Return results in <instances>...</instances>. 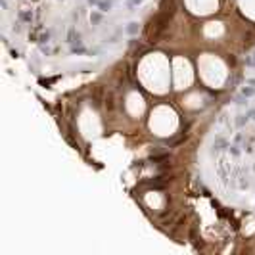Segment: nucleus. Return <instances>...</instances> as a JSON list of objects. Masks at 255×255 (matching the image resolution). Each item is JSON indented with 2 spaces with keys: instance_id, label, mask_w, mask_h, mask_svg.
<instances>
[{
  "instance_id": "nucleus-1",
  "label": "nucleus",
  "mask_w": 255,
  "mask_h": 255,
  "mask_svg": "<svg viewBox=\"0 0 255 255\" xmlns=\"http://www.w3.org/2000/svg\"><path fill=\"white\" fill-rule=\"evenodd\" d=\"M173 13L174 12H171V10H159L154 17H152V21H150V27H148V40L150 42H159V39L163 36V33L167 31V27H169V21H171V17H173Z\"/></svg>"
},
{
  "instance_id": "nucleus-2",
  "label": "nucleus",
  "mask_w": 255,
  "mask_h": 255,
  "mask_svg": "<svg viewBox=\"0 0 255 255\" xmlns=\"http://www.w3.org/2000/svg\"><path fill=\"white\" fill-rule=\"evenodd\" d=\"M65 40H67L71 46H81V44H83V40H81V33H79L73 25L67 29V36H65Z\"/></svg>"
},
{
  "instance_id": "nucleus-3",
  "label": "nucleus",
  "mask_w": 255,
  "mask_h": 255,
  "mask_svg": "<svg viewBox=\"0 0 255 255\" xmlns=\"http://www.w3.org/2000/svg\"><path fill=\"white\" fill-rule=\"evenodd\" d=\"M104 88L98 84V86H94V94H92V102H94V106L96 107H100L102 106V102H104Z\"/></svg>"
},
{
  "instance_id": "nucleus-4",
  "label": "nucleus",
  "mask_w": 255,
  "mask_h": 255,
  "mask_svg": "<svg viewBox=\"0 0 255 255\" xmlns=\"http://www.w3.org/2000/svg\"><path fill=\"white\" fill-rule=\"evenodd\" d=\"M224 148H228V140L224 136H217L215 142H213V152H221Z\"/></svg>"
},
{
  "instance_id": "nucleus-5",
  "label": "nucleus",
  "mask_w": 255,
  "mask_h": 255,
  "mask_svg": "<svg viewBox=\"0 0 255 255\" xmlns=\"http://www.w3.org/2000/svg\"><path fill=\"white\" fill-rule=\"evenodd\" d=\"M138 31H140V23H138V21H130V23H127V27H125V33L129 36H136Z\"/></svg>"
},
{
  "instance_id": "nucleus-6",
  "label": "nucleus",
  "mask_w": 255,
  "mask_h": 255,
  "mask_svg": "<svg viewBox=\"0 0 255 255\" xmlns=\"http://www.w3.org/2000/svg\"><path fill=\"white\" fill-rule=\"evenodd\" d=\"M17 17H19V21H23V23H31V21L35 19V16H33L31 10H19Z\"/></svg>"
},
{
  "instance_id": "nucleus-7",
  "label": "nucleus",
  "mask_w": 255,
  "mask_h": 255,
  "mask_svg": "<svg viewBox=\"0 0 255 255\" xmlns=\"http://www.w3.org/2000/svg\"><path fill=\"white\" fill-rule=\"evenodd\" d=\"M113 6H115V0H102V2H98V10L106 13V12H111Z\"/></svg>"
},
{
  "instance_id": "nucleus-8",
  "label": "nucleus",
  "mask_w": 255,
  "mask_h": 255,
  "mask_svg": "<svg viewBox=\"0 0 255 255\" xmlns=\"http://www.w3.org/2000/svg\"><path fill=\"white\" fill-rule=\"evenodd\" d=\"M104 106L107 111H111V109L115 107V96H113V92H107L106 94V98H104Z\"/></svg>"
},
{
  "instance_id": "nucleus-9",
  "label": "nucleus",
  "mask_w": 255,
  "mask_h": 255,
  "mask_svg": "<svg viewBox=\"0 0 255 255\" xmlns=\"http://www.w3.org/2000/svg\"><path fill=\"white\" fill-rule=\"evenodd\" d=\"M247 121H249V115H247V113H240V115H236V127H238V129H244Z\"/></svg>"
},
{
  "instance_id": "nucleus-10",
  "label": "nucleus",
  "mask_w": 255,
  "mask_h": 255,
  "mask_svg": "<svg viewBox=\"0 0 255 255\" xmlns=\"http://www.w3.org/2000/svg\"><path fill=\"white\" fill-rule=\"evenodd\" d=\"M102 13H104V12H96V10L90 13V23H92V25L102 23V19H104V16H102Z\"/></svg>"
},
{
  "instance_id": "nucleus-11",
  "label": "nucleus",
  "mask_w": 255,
  "mask_h": 255,
  "mask_svg": "<svg viewBox=\"0 0 255 255\" xmlns=\"http://www.w3.org/2000/svg\"><path fill=\"white\" fill-rule=\"evenodd\" d=\"M240 94H244L246 98H251V96H255V86H251V84L242 86V92H240Z\"/></svg>"
},
{
  "instance_id": "nucleus-12",
  "label": "nucleus",
  "mask_w": 255,
  "mask_h": 255,
  "mask_svg": "<svg viewBox=\"0 0 255 255\" xmlns=\"http://www.w3.org/2000/svg\"><path fill=\"white\" fill-rule=\"evenodd\" d=\"M69 52H71V54H75V56H83V54H88V50H86V48L81 44V46H71Z\"/></svg>"
},
{
  "instance_id": "nucleus-13",
  "label": "nucleus",
  "mask_w": 255,
  "mask_h": 255,
  "mask_svg": "<svg viewBox=\"0 0 255 255\" xmlns=\"http://www.w3.org/2000/svg\"><path fill=\"white\" fill-rule=\"evenodd\" d=\"M228 152H230V156H234V157H238L240 154H242V150H240V146L234 142V144H228Z\"/></svg>"
},
{
  "instance_id": "nucleus-14",
  "label": "nucleus",
  "mask_w": 255,
  "mask_h": 255,
  "mask_svg": "<svg viewBox=\"0 0 255 255\" xmlns=\"http://www.w3.org/2000/svg\"><path fill=\"white\" fill-rule=\"evenodd\" d=\"M167 159H169V154H161V156H152V157H150V161L157 163V161H167Z\"/></svg>"
},
{
  "instance_id": "nucleus-15",
  "label": "nucleus",
  "mask_w": 255,
  "mask_h": 255,
  "mask_svg": "<svg viewBox=\"0 0 255 255\" xmlns=\"http://www.w3.org/2000/svg\"><path fill=\"white\" fill-rule=\"evenodd\" d=\"M39 42H40V44H48V42H50V31L42 33V35L39 36Z\"/></svg>"
},
{
  "instance_id": "nucleus-16",
  "label": "nucleus",
  "mask_w": 255,
  "mask_h": 255,
  "mask_svg": "<svg viewBox=\"0 0 255 255\" xmlns=\"http://www.w3.org/2000/svg\"><path fill=\"white\" fill-rule=\"evenodd\" d=\"M246 102H247V98L244 96V94H240V96L234 98V104H238V106H246Z\"/></svg>"
},
{
  "instance_id": "nucleus-17",
  "label": "nucleus",
  "mask_w": 255,
  "mask_h": 255,
  "mask_svg": "<svg viewBox=\"0 0 255 255\" xmlns=\"http://www.w3.org/2000/svg\"><path fill=\"white\" fill-rule=\"evenodd\" d=\"M39 50H40V54H44V56H50V54H52V50H50L46 44H40V48H39Z\"/></svg>"
},
{
  "instance_id": "nucleus-18",
  "label": "nucleus",
  "mask_w": 255,
  "mask_h": 255,
  "mask_svg": "<svg viewBox=\"0 0 255 255\" xmlns=\"http://www.w3.org/2000/svg\"><path fill=\"white\" fill-rule=\"evenodd\" d=\"M227 62H228L230 67H234V65H236V58H234V56H228V58H227Z\"/></svg>"
},
{
  "instance_id": "nucleus-19",
  "label": "nucleus",
  "mask_w": 255,
  "mask_h": 255,
  "mask_svg": "<svg viewBox=\"0 0 255 255\" xmlns=\"http://www.w3.org/2000/svg\"><path fill=\"white\" fill-rule=\"evenodd\" d=\"M246 65H249V67H253V65H255V60H253V56H251V58H249V56L246 58Z\"/></svg>"
},
{
  "instance_id": "nucleus-20",
  "label": "nucleus",
  "mask_w": 255,
  "mask_h": 255,
  "mask_svg": "<svg viewBox=\"0 0 255 255\" xmlns=\"http://www.w3.org/2000/svg\"><path fill=\"white\" fill-rule=\"evenodd\" d=\"M238 81H240V77H232V79H228V84H232V86H234Z\"/></svg>"
},
{
  "instance_id": "nucleus-21",
  "label": "nucleus",
  "mask_w": 255,
  "mask_h": 255,
  "mask_svg": "<svg viewBox=\"0 0 255 255\" xmlns=\"http://www.w3.org/2000/svg\"><path fill=\"white\" fill-rule=\"evenodd\" d=\"M10 54H12V58H19V52H17V50H10Z\"/></svg>"
},
{
  "instance_id": "nucleus-22",
  "label": "nucleus",
  "mask_w": 255,
  "mask_h": 255,
  "mask_svg": "<svg viewBox=\"0 0 255 255\" xmlns=\"http://www.w3.org/2000/svg\"><path fill=\"white\" fill-rule=\"evenodd\" d=\"M242 138H244V136L238 133V134H236V138H234V142H236V144H238V142H242Z\"/></svg>"
},
{
  "instance_id": "nucleus-23",
  "label": "nucleus",
  "mask_w": 255,
  "mask_h": 255,
  "mask_svg": "<svg viewBox=\"0 0 255 255\" xmlns=\"http://www.w3.org/2000/svg\"><path fill=\"white\" fill-rule=\"evenodd\" d=\"M246 84H251V86H255V79H246Z\"/></svg>"
},
{
  "instance_id": "nucleus-24",
  "label": "nucleus",
  "mask_w": 255,
  "mask_h": 255,
  "mask_svg": "<svg viewBox=\"0 0 255 255\" xmlns=\"http://www.w3.org/2000/svg\"><path fill=\"white\" fill-rule=\"evenodd\" d=\"M0 6H2L4 10H8V2H6V0H0Z\"/></svg>"
},
{
  "instance_id": "nucleus-25",
  "label": "nucleus",
  "mask_w": 255,
  "mask_h": 255,
  "mask_svg": "<svg viewBox=\"0 0 255 255\" xmlns=\"http://www.w3.org/2000/svg\"><path fill=\"white\" fill-rule=\"evenodd\" d=\"M13 31H16V33H21V23H17V25H13Z\"/></svg>"
},
{
  "instance_id": "nucleus-26",
  "label": "nucleus",
  "mask_w": 255,
  "mask_h": 255,
  "mask_svg": "<svg viewBox=\"0 0 255 255\" xmlns=\"http://www.w3.org/2000/svg\"><path fill=\"white\" fill-rule=\"evenodd\" d=\"M98 2H102V0H88L90 6H98Z\"/></svg>"
},
{
  "instance_id": "nucleus-27",
  "label": "nucleus",
  "mask_w": 255,
  "mask_h": 255,
  "mask_svg": "<svg viewBox=\"0 0 255 255\" xmlns=\"http://www.w3.org/2000/svg\"><path fill=\"white\" fill-rule=\"evenodd\" d=\"M251 119H255V109H253V117H251Z\"/></svg>"
},
{
  "instance_id": "nucleus-28",
  "label": "nucleus",
  "mask_w": 255,
  "mask_h": 255,
  "mask_svg": "<svg viewBox=\"0 0 255 255\" xmlns=\"http://www.w3.org/2000/svg\"><path fill=\"white\" fill-rule=\"evenodd\" d=\"M253 171H255V165H253Z\"/></svg>"
}]
</instances>
